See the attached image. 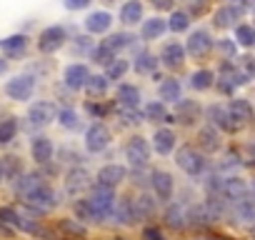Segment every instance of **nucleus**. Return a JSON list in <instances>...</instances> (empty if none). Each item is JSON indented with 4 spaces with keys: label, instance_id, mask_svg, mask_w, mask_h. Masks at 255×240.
Here are the masks:
<instances>
[{
    "label": "nucleus",
    "instance_id": "1",
    "mask_svg": "<svg viewBox=\"0 0 255 240\" xmlns=\"http://www.w3.org/2000/svg\"><path fill=\"white\" fill-rule=\"evenodd\" d=\"M23 198H25V203H28L33 210H38V213H48V210H53V208L58 205V195H55V190H53L48 183H40L38 188H33V190L25 193Z\"/></svg>",
    "mask_w": 255,
    "mask_h": 240
},
{
    "label": "nucleus",
    "instance_id": "2",
    "mask_svg": "<svg viewBox=\"0 0 255 240\" xmlns=\"http://www.w3.org/2000/svg\"><path fill=\"white\" fill-rule=\"evenodd\" d=\"M125 158H128V163H130L133 168H143L148 163V158H150L148 140L140 138V135L130 138V140H128V145H125Z\"/></svg>",
    "mask_w": 255,
    "mask_h": 240
},
{
    "label": "nucleus",
    "instance_id": "3",
    "mask_svg": "<svg viewBox=\"0 0 255 240\" xmlns=\"http://www.w3.org/2000/svg\"><path fill=\"white\" fill-rule=\"evenodd\" d=\"M175 163L188 173V175H200L203 170H205V160H203V155L195 150V148H180L178 150V155H175Z\"/></svg>",
    "mask_w": 255,
    "mask_h": 240
},
{
    "label": "nucleus",
    "instance_id": "4",
    "mask_svg": "<svg viewBox=\"0 0 255 240\" xmlns=\"http://www.w3.org/2000/svg\"><path fill=\"white\" fill-rule=\"evenodd\" d=\"M110 140H113L110 138V130L103 123L90 125L88 133H85V148H88V153H103L110 145Z\"/></svg>",
    "mask_w": 255,
    "mask_h": 240
},
{
    "label": "nucleus",
    "instance_id": "5",
    "mask_svg": "<svg viewBox=\"0 0 255 240\" xmlns=\"http://www.w3.org/2000/svg\"><path fill=\"white\" fill-rule=\"evenodd\" d=\"M88 200H90V205L95 208V213L100 215V220H105V218L110 215V210H113L115 195H113V190H110V188L95 185V188H93V193L88 195Z\"/></svg>",
    "mask_w": 255,
    "mask_h": 240
},
{
    "label": "nucleus",
    "instance_id": "6",
    "mask_svg": "<svg viewBox=\"0 0 255 240\" xmlns=\"http://www.w3.org/2000/svg\"><path fill=\"white\" fill-rule=\"evenodd\" d=\"M55 115H58V108L53 103H48V100H38L28 110V118H30L33 125H48V123H53V120H55Z\"/></svg>",
    "mask_w": 255,
    "mask_h": 240
},
{
    "label": "nucleus",
    "instance_id": "7",
    "mask_svg": "<svg viewBox=\"0 0 255 240\" xmlns=\"http://www.w3.org/2000/svg\"><path fill=\"white\" fill-rule=\"evenodd\" d=\"M63 43H65V30H63L60 25L45 28V30L40 33V38H38V48H40L43 53H55Z\"/></svg>",
    "mask_w": 255,
    "mask_h": 240
},
{
    "label": "nucleus",
    "instance_id": "8",
    "mask_svg": "<svg viewBox=\"0 0 255 240\" xmlns=\"http://www.w3.org/2000/svg\"><path fill=\"white\" fill-rule=\"evenodd\" d=\"M33 88H35V80L30 75H18L13 80H8L5 85V93L13 98V100H28L33 95Z\"/></svg>",
    "mask_w": 255,
    "mask_h": 240
},
{
    "label": "nucleus",
    "instance_id": "9",
    "mask_svg": "<svg viewBox=\"0 0 255 240\" xmlns=\"http://www.w3.org/2000/svg\"><path fill=\"white\" fill-rule=\"evenodd\" d=\"M125 175H128V170H125L123 165H105V168L98 170V183H95V185H103V188L115 190V188L125 180Z\"/></svg>",
    "mask_w": 255,
    "mask_h": 240
},
{
    "label": "nucleus",
    "instance_id": "10",
    "mask_svg": "<svg viewBox=\"0 0 255 240\" xmlns=\"http://www.w3.org/2000/svg\"><path fill=\"white\" fill-rule=\"evenodd\" d=\"M90 185V173L85 168H73L68 175H65V193L68 195H80L85 188Z\"/></svg>",
    "mask_w": 255,
    "mask_h": 240
},
{
    "label": "nucleus",
    "instance_id": "11",
    "mask_svg": "<svg viewBox=\"0 0 255 240\" xmlns=\"http://www.w3.org/2000/svg\"><path fill=\"white\" fill-rule=\"evenodd\" d=\"M55 230H58L65 240H85V235H88L85 225H83L80 220H73V218H60V220L55 223Z\"/></svg>",
    "mask_w": 255,
    "mask_h": 240
},
{
    "label": "nucleus",
    "instance_id": "12",
    "mask_svg": "<svg viewBox=\"0 0 255 240\" xmlns=\"http://www.w3.org/2000/svg\"><path fill=\"white\" fill-rule=\"evenodd\" d=\"M150 185H153V193H155L158 200H170V195H173V178H170V173L155 170L150 175Z\"/></svg>",
    "mask_w": 255,
    "mask_h": 240
},
{
    "label": "nucleus",
    "instance_id": "13",
    "mask_svg": "<svg viewBox=\"0 0 255 240\" xmlns=\"http://www.w3.org/2000/svg\"><path fill=\"white\" fill-rule=\"evenodd\" d=\"M30 153H33V160L38 163V165H45V163H50L53 160V143H50V138H45V135H38V138H33V145H30Z\"/></svg>",
    "mask_w": 255,
    "mask_h": 240
},
{
    "label": "nucleus",
    "instance_id": "14",
    "mask_svg": "<svg viewBox=\"0 0 255 240\" xmlns=\"http://www.w3.org/2000/svg\"><path fill=\"white\" fill-rule=\"evenodd\" d=\"M210 48H213V40H210V35H208L205 30H195V33H190V38H188V53H190V55L203 58Z\"/></svg>",
    "mask_w": 255,
    "mask_h": 240
},
{
    "label": "nucleus",
    "instance_id": "15",
    "mask_svg": "<svg viewBox=\"0 0 255 240\" xmlns=\"http://www.w3.org/2000/svg\"><path fill=\"white\" fill-rule=\"evenodd\" d=\"M248 78L240 73V70H235V68H230V65H225L223 68V73H220V80H218V88L223 90V93H233L238 85H243Z\"/></svg>",
    "mask_w": 255,
    "mask_h": 240
},
{
    "label": "nucleus",
    "instance_id": "16",
    "mask_svg": "<svg viewBox=\"0 0 255 240\" xmlns=\"http://www.w3.org/2000/svg\"><path fill=\"white\" fill-rule=\"evenodd\" d=\"M220 195L228 200H243V198H248V185L240 178H225L220 185Z\"/></svg>",
    "mask_w": 255,
    "mask_h": 240
},
{
    "label": "nucleus",
    "instance_id": "17",
    "mask_svg": "<svg viewBox=\"0 0 255 240\" xmlns=\"http://www.w3.org/2000/svg\"><path fill=\"white\" fill-rule=\"evenodd\" d=\"M110 215H113L115 223H120V225H130V223L135 220V215H133V200H130V198H120L118 203H113Z\"/></svg>",
    "mask_w": 255,
    "mask_h": 240
},
{
    "label": "nucleus",
    "instance_id": "18",
    "mask_svg": "<svg viewBox=\"0 0 255 240\" xmlns=\"http://www.w3.org/2000/svg\"><path fill=\"white\" fill-rule=\"evenodd\" d=\"M228 115H230V120H233L235 125H243V123H248V120L253 118V108H250L248 100L238 98V100H233L228 105Z\"/></svg>",
    "mask_w": 255,
    "mask_h": 240
},
{
    "label": "nucleus",
    "instance_id": "19",
    "mask_svg": "<svg viewBox=\"0 0 255 240\" xmlns=\"http://www.w3.org/2000/svg\"><path fill=\"white\" fill-rule=\"evenodd\" d=\"M88 78H90V73H88V68L80 65V63H75V65H70V68L65 70V85H68L70 90H80V88H85Z\"/></svg>",
    "mask_w": 255,
    "mask_h": 240
},
{
    "label": "nucleus",
    "instance_id": "20",
    "mask_svg": "<svg viewBox=\"0 0 255 240\" xmlns=\"http://www.w3.org/2000/svg\"><path fill=\"white\" fill-rule=\"evenodd\" d=\"M153 148H155L160 155L173 153V148H175V133H173V130H168V128L155 130V135H153Z\"/></svg>",
    "mask_w": 255,
    "mask_h": 240
},
{
    "label": "nucleus",
    "instance_id": "21",
    "mask_svg": "<svg viewBox=\"0 0 255 240\" xmlns=\"http://www.w3.org/2000/svg\"><path fill=\"white\" fill-rule=\"evenodd\" d=\"M200 115V105L195 100H178V110H175V118L180 123H195Z\"/></svg>",
    "mask_w": 255,
    "mask_h": 240
},
{
    "label": "nucleus",
    "instance_id": "22",
    "mask_svg": "<svg viewBox=\"0 0 255 240\" xmlns=\"http://www.w3.org/2000/svg\"><path fill=\"white\" fill-rule=\"evenodd\" d=\"M110 23H113L110 13H105V10H98V13L88 15V20H85V28H88V33L98 35V33H105V30L110 28Z\"/></svg>",
    "mask_w": 255,
    "mask_h": 240
},
{
    "label": "nucleus",
    "instance_id": "23",
    "mask_svg": "<svg viewBox=\"0 0 255 240\" xmlns=\"http://www.w3.org/2000/svg\"><path fill=\"white\" fill-rule=\"evenodd\" d=\"M165 225L175 228V230H183L188 225V210L178 203H173L168 210H165Z\"/></svg>",
    "mask_w": 255,
    "mask_h": 240
},
{
    "label": "nucleus",
    "instance_id": "24",
    "mask_svg": "<svg viewBox=\"0 0 255 240\" xmlns=\"http://www.w3.org/2000/svg\"><path fill=\"white\" fill-rule=\"evenodd\" d=\"M118 105L123 108H138L140 105V90L135 85H120L118 88Z\"/></svg>",
    "mask_w": 255,
    "mask_h": 240
},
{
    "label": "nucleus",
    "instance_id": "25",
    "mask_svg": "<svg viewBox=\"0 0 255 240\" xmlns=\"http://www.w3.org/2000/svg\"><path fill=\"white\" fill-rule=\"evenodd\" d=\"M120 20L125 25H135L138 20H143V5L138 0H128V3L120 8Z\"/></svg>",
    "mask_w": 255,
    "mask_h": 240
},
{
    "label": "nucleus",
    "instance_id": "26",
    "mask_svg": "<svg viewBox=\"0 0 255 240\" xmlns=\"http://www.w3.org/2000/svg\"><path fill=\"white\" fill-rule=\"evenodd\" d=\"M183 60H185V48H183L180 43H168V45L163 48V63H165L168 68H178Z\"/></svg>",
    "mask_w": 255,
    "mask_h": 240
},
{
    "label": "nucleus",
    "instance_id": "27",
    "mask_svg": "<svg viewBox=\"0 0 255 240\" xmlns=\"http://www.w3.org/2000/svg\"><path fill=\"white\" fill-rule=\"evenodd\" d=\"M153 213H155V198L153 195L143 193V195H138V200H133V215H135V220L138 218H150Z\"/></svg>",
    "mask_w": 255,
    "mask_h": 240
},
{
    "label": "nucleus",
    "instance_id": "28",
    "mask_svg": "<svg viewBox=\"0 0 255 240\" xmlns=\"http://www.w3.org/2000/svg\"><path fill=\"white\" fill-rule=\"evenodd\" d=\"M208 118L213 120V123L218 125V128H223V130H235L238 125L230 120V115H228V108H220V105H213L210 110H208Z\"/></svg>",
    "mask_w": 255,
    "mask_h": 240
},
{
    "label": "nucleus",
    "instance_id": "29",
    "mask_svg": "<svg viewBox=\"0 0 255 240\" xmlns=\"http://www.w3.org/2000/svg\"><path fill=\"white\" fill-rule=\"evenodd\" d=\"M0 48H3L5 55L15 58V55H20V53L28 48V38H25V35H10V38H5V40H0Z\"/></svg>",
    "mask_w": 255,
    "mask_h": 240
},
{
    "label": "nucleus",
    "instance_id": "30",
    "mask_svg": "<svg viewBox=\"0 0 255 240\" xmlns=\"http://www.w3.org/2000/svg\"><path fill=\"white\" fill-rule=\"evenodd\" d=\"M158 95H160L163 103H178V100H180V83L173 80V78L163 80L160 88H158Z\"/></svg>",
    "mask_w": 255,
    "mask_h": 240
},
{
    "label": "nucleus",
    "instance_id": "31",
    "mask_svg": "<svg viewBox=\"0 0 255 240\" xmlns=\"http://www.w3.org/2000/svg\"><path fill=\"white\" fill-rule=\"evenodd\" d=\"M73 208H75V215H78V220H88V223H100V215L95 213V208L90 205V200H88V198H78Z\"/></svg>",
    "mask_w": 255,
    "mask_h": 240
},
{
    "label": "nucleus",
    "instance_id": "32",
    "mask_svg": "<svg viewBox=\"0 0 255 240\" xmlns=\"http://www.w3.org/2000/svg\"><path fill=\"white\" fill-rule=\"evenodd\" d=\"M165 30H168V23H165L163 18H150V20L143 23V38H145V40H155V38H160Z\"/></svg>",
    "mask_w": 255,
    "mask_h": 240
},
{
    "label": "nucleus",
    "instance_id": "33",
    "mask_svg": "<svg viewBox=\"0 0 255 240\" xmlns=\"http://www.w3.org/2000/svg\"><path fill=\"white\" fill-rule=\"evenodd\" d=\"M235 218L240 223H255V203L243 198V200H235Z\"/></svg>",
    "mask_w": 255,
    "mask_h": 240
},
{
    "label": "nucleus",
    "instance_id": "34",
    "mask_svg": "<svg viewBox=\"0 0 255 240\" xmlns=\"http://www.w3.org/2000/svg\"><path fill=\"white\" fill-rule=\"evenodd\" d=\"M198 143H200V148H205L208 153H215V150L220 148L218 133H215L213 128H203V130L198 133Z\"/></svg>",
    "mask_w": 255,
    "mask_h": 240
},
{
    "label": "nucleus",
    "instance_id": "35",
    "mask_svg": "<svg viewBox=\"0 0 255 240\" xmlns=\"http://www.w3.org/2000/svg\"><path fill=\"white\" fill-rule=\"evenodd\" d=\"M238 15H240L238 8L225 5V8H220V10L215 13V25H218V28H228V25H233V20H235Z\"/></svg>",
    "mask_w": 255,
    "mask_h": 240
},
{
    "label": "nucleus",
    "instance_id": "36",
    "mask_svg": "<svg viewBox=\"0 0 255 240\" xmlns=\"http://www.w3.org/2000/svg\"><path fill=\"white\" fill-rule=\"evenodd\" d=\"M15 133H18V123L13 118H8V120H3L0 123V145H8L10 140H15Z\"/></svg>",
    "mask_w": 255,
    "mask_h": 240
},
{
    "label": "nucleus",
    "instance_id": "37",
    "mask_svg": "<svg viewBox=\"0 0 255 240\" xmlns=\"http://www.w3.org/2000/svg\"><path fill=\"white\" fill-rule=\"evenodd\" d=\"M235 40H238L240 45H245V48H253V45H255V28H250V25H238V28H235Z\"/></svg>",
    "mask_w": 255,
    "mask_h": 240
},
{
    "label": "nucleus",
    "instance_id": "38",
    "mask_svg": "<svg viewBox=\"0 0 255 240\" xmlns=\"http://www.w3.org/2000/svg\"><path fill=\"white\" fill-rule=\"evenodd\" d=\"M190 85H193L195 90H208V88L213 85V73H210V70H198V73H193Z\"/></svg>",
    "mask_w": 255,
    "mask_h": 240
},
{
    "label": "nucleus",
    "instance_id": "39",
    "mask_svg": "<svg viewBox=\"0 0 255 240\" xmlns=\"http://www.w3.org/2000/svg\"><path fill=\"white\" fill-rule=\"evenodd\" d=\"M85 88H88L90 95H103L108 90V78L105 75H90L88 83H85Z\"/></svg>",
    "mask_w": 255,
    "mask_h": 240
},
{
    "label": "nucleus",
    "instance_id": "40",
    "mask_svg": "<svg viewBox=\"0 0 255 240\" xmlns=\"http://www.w3.org/2000/svg\"><path fill=\"white\" fill-rule=\"evenodd\" d=\"M40 183H43V178H40V175H33V173H28V175H23V178L18 180V185H15V190L25 195V193H30L33 188H38Z\"/></svg>",
    "mask_w": 255,
    "mask_h": 240
},
{
    "label": "nucleus",
    "instance_id": "41",
    "mask_svg": "<svg viewBox=\"0 0 255 240\" xmlns=\"http://www.w3.org/2000/svg\"><path fill=\"white\" fill-rule=\"evenodd\" d=\"M58 120H60V125L63 128H68V130H75L78 128V113L75 110H70V108H65V110H58Z\"/></svg>",
    "mask_w": 255,
    "mask_h": 240
},
{
    "label": "nucleus",
    "instance_id": "42",
    "mask_svg": "<svg viewBox=\"0 0 255 240\" xmlns=\"http://www.w3.org/2000/svg\"><path fill=\"white\" fill-rule=\"evenodd\" d=\"M155 68H158V60H155L150 53L138 55V60H135V70H138V73H153Z\"/></svg>",
    "mask_w": 255,
    "mask_h": 240
},
{
    "label": "nucleus",
    "instance_id": "43",
    "mask_svg": "<svg viewBox=\"0 0 255 240\" xmlns=\"http://www.w3.org/2000/svg\"><path fill=\"white\" fill-rule=\"evenodd\" d=\"M0 168H3V175H10V178H15V175L20 173V158H15V155H8V158H3V160H0Z\"/></svg>",
    "mask_w": 255,
    "mask_h": 240
},
{
    "label": "nucleus",
    "instance_id": "44",
    "mask_svg": "<svg viewBox=\"0 0 255 240\" xmlns=\"http://www.w3.org/2000/svg\"><path fill=\"white\" fill-rule=\"evenodd\" d=\"M145 118L148 120H168V113H165V105L163 103H150L148 108H145Z\"/></svg>",
    "mask_w": 255,
    "mask_h": 240
},
{
    "label": "nucleus",
    "instance_id": "45",
    "mask_svg": "<svg viewBox=\"0 0 255 240\" xmlns=\"http://www.w3.org/2000/svg\"><path fill=\"white\" fill-rule=\"evenodd\" d=\"M130 40H133L130 35L120 33V35H110V38H108L103 45H105V48H110V50L115 53V50H120V48H125V45H130Z\"/></svg>",
    "mask_w": 255,
    "mask_h": 240
},
{
    "label": "nucleus",
    "instance_id": "46",
    "mask_svg": "<svg viewBox=\"0 0 255 240\" xmlns=\"http://www.w3.org/2000/svg\"><path fill=\"white\" fill-rule=\"evenodd\" d=\"M188 25H190V20H188V15H185V13H173V15H170V23H168V28H170V30L183 33Z\"/></svg>",
    "mask_w": 255,
    "mask_h": 240
},
{
    "label": "nucleus",
    "instance_id": "47",
    "mask_svg": "<svg viewBox=\"0 0 255 240\" xmlns=\"http://www.w3.org/2000/svg\"><path fill=\"white\" fill-rule=\"evenodd\" d=\"M93 60H95V63H103V65H108V63H113V60H115V53H113L110 48L100 45V48H95V50H93Z\"/></svg>",
    "mask_w": 255,
    "mask_h": 240
},
{
    "label": "nucleus",
    "instance_id": "48",
    "mask_svg": "<svg viewBox=\"0 0 255 240\" xmlns=\"http://www.w3.org/2000/svg\"><path fill=\"white\" fill-rule=\"evenodd\" d=\"M125 70H128V63H125V60H113V63H108V75H105V78L118 80V78L125 75Z\"/></svg>",
    "mask_w": 255,
    "mask_h": 240
},
{
    "label": "nucleus",
    "instance_id": "49",
    "mask_svg": "<svg viewBox=\"0 0 255 240\" xmlns=\"http://www.w3.org/2000/svg\"><path fill=\"white\" fill-rule=\"evenodd\" d=\"M240 73H243L245 78H253V75H255V58H250V55L240 58Z\"/></svg>",
    "mask_w": 255,
    "mask_h": 240
},
{
    "label": "nucleus",
    "instance_id": "50",
    "mask_svg": "<svg viewBox=\"0 0 255 240\" xmlns=\"http://www.w3.org/2000/svg\"><path fill=\"white\" fill-rule=\"evenodd\" d=\"M143 240H165V238H163V233H160L155 225H148V228L143 230Z\"/></svg>",
    "mask_w": 255,
    "mask_h": 240
},
{
    "label": "nucleus",
    "instance_id": "51",
    "mask_svg": "<svg viewBox=\"0 0 255 240\" xmlns=\"http://www.w3.org/2000/svg\"><path fill=\"white\" fill-rule=\"evenodd\" d=\"M183 3L190 8V13H203L205 5H208V0H183Z\"/></svg>",
    "mask_w": 255,
    "mask_h": 240
},
{
    "label": "nucleus",
    "instance_id": "52",
    "mask_svg": "<svg viewBox=\"0 0 255 240\" xmlns=\"http://www.w3.org/2000/svg\"><path fill=\"white\" fill-rule=\"evenodd\" d=\"M90 0H65V8L68 10H78V8H85Z\"/></svg>",
    "mask_w": 255,
    "mask_h": 240
},
{
    "label": "nucleus",
    "instance_id": "53",
    "mask_svg": "<svg viewBox=\"0 0 255 240\" xmlns=\"http://www.w3.org/2000/svg\"><path fill=\"white\" fill-rule=\"evenodd\" d=\"M153 5H155V8H170L173 0H153Z\"/></svg>",
    "mask_w": 255,
    "mask_h": 240
},
{
    "label": "nucleus",
    "instance_id": "54",
    "mask_svg": "<svg viewBox=\"0 0 255 240\" xmlns=\"http://www.w3.org/2000/svg\"><path fill=\"white\" fill-rule=\"evenodd\" d=\"M220 50H223V53H228V55H233V50H235V48H233V43H223V45H220Z\"/></svg>",
    "mask_w": 255,
    "mask_h": 240
},
{
    "label": "nucleus",
    "instance_id": "55",
    "mask_svg": "<svg viewBox=\"0 0 255 240\" xmlns=\"http://www.w3.org/2000/svg\"><path fill=\"white\" fill-rule=\"evenodd\" d=\"M3 70H5V63H3V60H0V73H3Z\"/></svg>",
    "mask_w": 255,
    "mask_h": 240
},
{
    "label": "nucleus",
    "instance_id": "56",
    "mask_svg": "<svg viewBox=\"0 0 255 240\" xmlns=\"http://www.w3.org/2000/svg\"><path fill=\"white\" fill-rule=\"evenodd\" d=\"M3 178H5V175H3V168H0V183H3Z\"/></svg>",
    "mask_w": 255,
    "mask_h": 240
},
{
    "label": "nucleus",
    "instance_id": "57",
    "mask_svg": "<svg viewBox=\"0 0 255 240\" xmlns=\"http://www.w3.org/2000/svg\"><path fill=\"white\" fill-rule=\"evenodd\" d=\"M253 193H255V183H253Z\"/></svg>",
    "mask_w": 255,
    "mask_h": 240
},
{
    "label": "nucleus",
    "instance_id": "58",
    "mask_svg": "<svg viewBox=\"0 0 255 240\" xmlns=\"http://www.w3.org/2000/svg\"><path fill=\"white\" fill-rule=\"evenodd\" d=\"M253 235H255V233H253Z\"/></svg>",
    "mask_w": 255,
    "mask_h": 240
}]
</instances>
